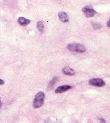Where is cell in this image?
<instances>
[{
	"label": "cell",
	"mask_w": 110,
	"mask_h": 123,
	"mask_svg": "<svg viewBox=\"0 0 110 123\" xmlns=\"http://www.w3.org/2000/svg\"><path fill=\"white\" fill-rule=\"evenodd\" d=\"M44 98V93L42 91L39 92L36 95L33 100V106L34 108L37 109L41 107L43 104Z\"/></svg>",
	"instance_id": "obj_1"
},
{
	"label": "cell",
	"mask_w": 110,
	"mask_h": 123,
	"mask_svg": "<svg viewBox=\"0 0 110 123\" xmlns=\"http://www.w3.org/2000/svg\"><path fill=\"white\" fill-rule=\"evenodd\" d=\"M67 48L70 51L79 53H82L85 51V48L82 45L78 43H70L67 46Z\"/></svg>",
	"instance_id": "obj_2"
},
{
	"label": "cell",
	"mask_w": 110,
	"mask_h": 123,
	"mask_svg": "<svg viewBox=\"0 0 110 123\" xmlns=\"http://www.w3.org/2000/svg\"><path fill=\"white\" fill-rule=\"evenodd\" d=\"M82 10L84 14V15L87 18H90L94 16L96 13V11L94 9L88 6L83 8Z\"/></svg>",
	"instance_id": "obj_3"
},
{
	"label": "cell",
	"mask_w": 110,
	"mask_h": 123,
	"mask_svg": "<svg viewBox=\"0 0 110 123\" xmlns=\"http://www.w3.org/2000/svg\"><path fill=\"white\" fill-rule=\"evenodd\" d=\"M89 84L90 85L97 86H103L105 85L104 81L100 78H94L89 80Z\"/></svg>",
	"instance_id": "obj_4"
},
{
	"label": "cell",
	"mask_w": 110,
	"mask_h": 123,
	"mask_svg": "<svg viewBox=\"0 0 110 123\" xmlns=\"http://www.w3.org/2000/svg\"><path fill=\"white\" fill-rule=\"evenodd\" d=\"M58 17L60 20L62 22L66 23L69 21V17L68 14L64 12H59L58 13Z\"/></svg>",
	"instance_id": "obj_5"
},
{
	"label": "cell",
	"mask_w": 110,
	"mask_h": 123,
	"mask_svg": "<svg viewBox=\"0 0 110 123\" xmlns=\"http://www.w3.org/2000/svg\"><path fill=\"white\" fill-rule=\"evenodd\" d=\"M71 88V86L69 85H64V86H60L55 89V92L56 93H60L64 91H67L68 90L70 89Z\"/></svg>",
	"instance_id": "obj_6"
},
{
	"label": "cell",
	"mask_w": 110,
	"mask_h": 123,
	"mask_svg": "<svg viewBox=\"0 0 110 123\" xmlns=\"http://www.w3.org/2000/svg\"><path fill=\"white\" fill-rule=\"evenodd\" d=\"M62 72L68 75H72L75 74V72L73 69L68 66L63 68L62 69Z\"/></svg>",
	"instance_id": "obj_7"
},
{
	"label": "cell",
	"mask_w": 110,
	"mask_h": 123,
	"mask_svg": "<svg viewBox=\"0 0 110 123\" xmlns=\"http://www.w3.org/2000/svg\"><path fill=\"white\" fill-rule=\"evenodd\" d=\"M18 23L21 25H27L30 23V20L23 17H20L18 19Z\"/></svg>",
	"instance_id": "obj_8"
},
{
	"label": "cell",
	"mask_w": 110,
	"mask_h": 123,
	"mask_svg": "<svg viewBox=\"0 0 110 123\" xmlns=\"http://www.w3.org/2000/svg\"><path fill=\"white\" fill-rule=\"evenodd\" d=\"M37 28L41 32H42L43 31L44 25L42 22L39 21L37 23Z\"/></svg>",
	"instance_id": "obj_9"
},
{
	"label": "cell",
	"mask_w": 110,
	"mask_h": 123,
	"mask_svg": "<svg viewBox=\"0 0 110 123\" xmlns=\"http://www.w3.org/2000/svg\"><path fill=\"white\" fill-rule=\"evenodd\" d=\"M57 80V79L56 77H55L54 78H53L49 83V84L48 85V89H50V88H51L53 87V86H54V84H55V83L56 82Z\"/></svg>",
	"instance_id": "obj_10"
},
{
	"label": "cell",
	"mask_w": 110,
	"mask_h": 123,
	"mask_svg": "<svg viewBox=\"0 0 110 123\" xmlns=\"http://www.w3.org/2000/svg\"><path fill=\"white\" fill-rule=\"evenodd\" d=\"M92 26H93L94 29H99L102 27V25H101L98 24L96 23H94L93 22H92Z\"/></svg>",
	"instance_id": "obj_11"
},
{
	"label": "cell",
	"mask_w": 110,
	"mask_h": 123,
	"mask_svg": "<svg viewBox=\"0 0 110 123\" xmlns=\"http://www.w3.org/2000/svg\"><path fill=\"white\" fill-rule=\"evenodd\" d=\"M4 83V82L3 80L0 79V85H3V84Z\"/></svg>",
	"instance_id": "obj_12"
},
{
	"label": "cell",
	"mask_w": 110,
	"mask_h": 123,
	"mask_svg": "<svg viewBox=\"0 0 110 123\" xmlns=\"http://www.w3.org/2000/svg\"><path fill=\"white\" fill-rule=\"evenodd\" d=\"M107 25L108 26V27H110V20H109L107 23Z\"/></svg>",
	"instance_id": "obj_13"
},
{
	"label": "cell",
	"mask_w": 110,
	"mask_h": 123,
	"mask_svg": "<svg viewBox=\"0 0 110 123\" xmlns=\"http://www.w3.org/2000/svg\"><path fill=\"white\" fill-rule=\"evenodd\" d=\"M1 106H2V103H1V101H0V109L1 108Z\"/></svg>",
	"instance_id": "obj_14"
}]
</instances>
